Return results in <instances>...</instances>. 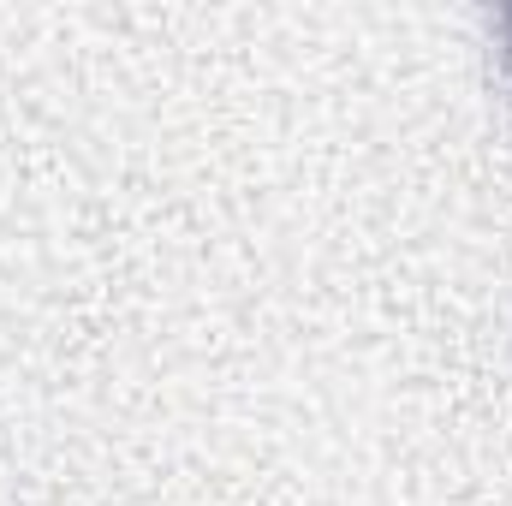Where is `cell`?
<instances>
[{
	"instance_id": "1",
	"label": "cell",
	"mask_w": 512,
	"mask_h": 506,
	"mask_svg": "<svg viewBox=\"0 0 512 506\" xmlns=\"http://www.w3.org/2000/svg\"><path fill=\"white\" fill-rule=\"evenodd\" d=\"M501 30H507V54H512V12H501Z\"/></svg>"
}]
</instances>
